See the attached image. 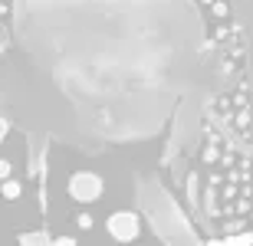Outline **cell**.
Segmentation results:
<instances>
[{"mask_svg":"<svg viewBox=\"0 0 253 246\" xmlns=\"http://www.w3.org/2000/svg\"><path fill=\"white\" fill-rule=\"evenodd\" d=\"M109 230H112L119 240H135L138 237V230H141V220H138V213H131V210H119V213H112L109 217Z\"/></svg>","mask_w":253,"mask_h":246,"instance_id":"obj_1","label":"cell"},{"mask_svg":"<svg viewBox=\"0 0 253 246\" xmlns=\"http://www.w3.org/2000/svg\"><path fill=\"white\" fill-rule=\"evenodd\" d=\"M250 243H253V237H250V233H240V237H230L224 246H250Z\"/></svg>","mask_w":253,"mask_h":246,"instance_id":"obj_2","label":"cell"},{"mask_svg":"<svg viewBox=\"0 0 253 246\" xmlns=\"http://www.w3.org/2000/svg\"><path fill=\"white\" fill-rule=\"evenodd\" d=\"M211 13H214L217 20H224L227 17V3H224V0H214V3H211Z\"/></svg>","mask_w":253,"mask_h":246,"instance_id":"obj_3","label":"cell"}]
</instances>
